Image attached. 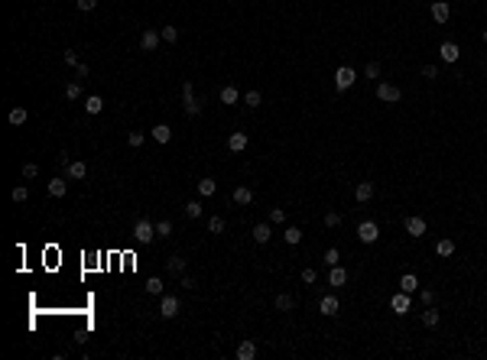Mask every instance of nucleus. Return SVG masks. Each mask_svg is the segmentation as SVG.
I'll use <instances>...</instances> for the list:
<instances>
[{
    "mask_svg": "<svg viewBox=\"0 0 487 360\" xmlns=\"http://www.w3.org/2000/svg\"><path fill=\"white\" fill-rule=\"evenodd\" d=\"M182 107H185L189 117H198L201 114V101L195 98V85L192 81H182Z\"/></svg>",
    "mask_w": 487,
    "mask_h": 360,
    "instance_id": "obj_1",
    "label": "nucleus"
},
{
    "mask_svg": "<svg viewBox=\"0 0 487 360\" xmlns=\"http://www.w3.org/2000/svg\"><path fill=\"white\" fill-rule=\"evenodd\" d=\"M156 237V224H149L146 217H140V221L134 224V240L137 243H149Z\"/></svg>",
    "mask_w": 487,
    "mask_h": 360,
    "instance_id": "obj_2",
    "label": "nucleus"
},
{
    "mask_svg": "<svg viewBox=\"0 0 487 360\" xmlns=\"http://www.w3.org/2000/svg\"><path fill=\"white\" fill-rule=\"evenodd\" d=\"M354 81H357V72H354L351 65H341L338 72H335V88H338V91H348Z\"/></svg>",
    "mask_w": 487,
    "mask_h": 360,
    "instance_id": "obj_3",
    "label": "nucleus"
},
{
    "mask_svg": "<svg viewBox=\"0 0 487 360\" xmlns=\"http://www.w3.org/2000/svg\"><path fill=\"white\" fill-rule=\"evenodd\" d=\"M377 98L383 101V104H396V101L403 98V91H400L396 85H390V81H380V85H377Z\"/></svg>",
    "mask_w": 487,
    "mask_h": 360,
    "instance_id": "obj_4",
    "label": "nucleus"
},
{
    "mask_svg": "<svg viewBox=\"0 0 487 360\" xmlns=\"http://www.w3.org/2000/svg\"><path fill=\"white\" fill-rule=\"evenodd\" d=\"M179 309H182V302L175 295H163V302H159V315H163V318H175Z\"/></svg>",
    "mask_w": 487,
    "mask_h": 360,
    "instance_id": "obj_5",
    "label": "nucleus"
},
{
    "mask_svg": "<svg viewBox=\"0 0 487 360\" xmlns=\"http://www.w3.org/2000/svg\"><path fill=\"white\" fill-rule=\"evenodd\" d=\"M377 237H380V227H377L374 221H364V224L357 227V240H361V243H374Z\"/></svg>",
    "mask_w": 487,
    "mask_h": 360,
    "instance_id": "obj_6",
    "label": "nucleus"
},
{
    "mask_svg": "<svg viewBox=\"0 0 487 360\" xmlns=\"http://www.w3.org/2000/svg\"><path fill=\"white\" fill-rule=\"evenodd\" d=\"M159 42H163V36H159V30H146L143 36H140V49L143 52H156Z\"/></svg>",
    "mask_w": 487,
    "mask_h": 360,
    "instance_id": "obj_7",
    "label": "nucleus"
},
{
    "mask_svg": "<svg viewBox=\"0 0 487 360\" xmlns=\"http://www.w3.org/2000/svg\"><path fill=\"white\" fill-rule=\"evenodd\" d=\"M429 13H432V20L435 23H445L448 16H451V7L445 4V0H432V7H429Z\"/></svg>",
    "mask_w": 487,
    "mask_h": 360,
    "instance_id": "obj_8",
    "label": "nucleus"
},
{
    "mask_svg": "<svg viewBox=\"0 0 487 360\" xmlns=\"http://www.w3.org/2000/svg\"><path fill=\"white\" fill-rule=\"evenodd\" d=\"M390 309H393V315H406V312H409V292H403V289H400V292L390 298Z\"/></svg>",
    "mask_w": 487,
    "mask_h": 360,
    "instance_id": "obj_9",
    "label": "nucleus"
},
{
    "mask_svg": "<svg viewBox=\"0 0 487 360\" xmlns=\"http://www.w3.org/2000/svg\"><path fill=\"white\" fill-rule=\"evenodd\" d=\"M403 227H406V234H409V237H422V234H426V221H422V217H416V214L406 217Z\"/></svg>",
    "mask_w": 487,
    "mask_h": 360,
    "instance_id": "obj_10",
    "label": "nucleus"
},
{
    "mask_svg": "<svg viewBox=\"0 0 487 360\" xmlns=\"http://www.w3.org/2000/svg\"><path fill=\"white\" fill-rule=\"evenodd\" d=\"M439 56H442V62H448V65H451V62H458L462 49H458L455 42H442V46H439Z\"/></svg>",
    "mask_w": 487,
    "mask_h": 360,
    "instance_id": "obj_11",
    "label": "nucleus"
},
{
    "mask_svg": "<svg viewBox=\"0 0 487 360\" xmlns=\"http://www.w3.org/2000/svg\"><path fill=\"white\" fill-rule=\"evenodd\" d=\"M338 309H341V305H338V298H335V295H322V302H318V312H322V315L335 318V315H338Z\"/></svg>",
    "mask_w": 487,
    "mask_h": 360,
    "instance_id": "obj_12",
    "label": "nucleus"
},
{
    "mask_svg": "<svg viewBox=\"0 0 487 360\" xmlns=\"http://www.w3.org/2000/svg\"><path fill=\"white\" fill-rule=\"evenodd\" d=\"M354 198H357L361 205L370 201V198H374V182H357V185H354Z\"/></svg>",
    "mask_w": 487,
    "mask_h": 360,
    "instance_id": "obj_13",
    "label": "nucleus"
},
{
    "mask_svg": "<svg viewBox=\"0 0 487 360\" xmlns=\"http://www.w3.org/2000/svg\"><path fill=\"white\" fill-rule=\"evenodd\" d=\"M257 357V344L250 338H244L241 344H237V360H253Z\"/></svg>",
    "mask_w": 487,
    "mask_h": 360,
    "instance_id": "obj_14",
    "label": "nucleus"
},
{
    "mask_svg": "<svg viewBox=\"0 0 487 360\" xmlns=\"http://www.w3.org/2000/svg\"><path fill=\"white\" fill-rule=\"evenodd\" d=\"M149 136H153L156 143H169V140H172V127L169 124H156L153 130H149Z\"/></svg>",
    "mask_w": 487,
    "mask_h": 360,
    "instance_id": "obj_15",
    "label": "nucleus"
},
{
    "mask_svg": "<svg viewBox=\"0 0 487 360\" xmlns=\"http://www.w3.org/2000/svg\"><path fill=\"white\" fill-rule=\"evenodd\" d=\"M227 149H231V153H244V149H247V133H241V130L231 133V136H227Z\"/></svg>",
    "mask_w": 487,
    "mask_h": 360,
    "instance_id": "obj_16",
    "label": "nucleus"
},
{
    "mask_svg": "<svg viewBox=\"0 0 487 360\" xmlns=\"http://www.w3.org/2000/svg\"><path fill=\"white\" fill-rule=\"evenodd\" d=\"M218 98H221V104H237V101H241V91H237L234 85H224L218 91Z\"/></svg>",
    "mask_w": 487,
    "mask_h": 360,
    "instance_id": "obj_17",
    "label": "nucleus"
},
{
    "mask_svg": "<svg viewBox=\"0 0 487 360\" xmlns=\"http://www.w3.org/2000/svg\"><path fill=\"white\" fill-rule=\"evenodd\" d=\"M65 175H68V179H75V182H78V179H85V175H88V165L75 159V162H68V165H65Z\"/></svg>",
    "mask_w": 487,
    "mask_h": 360,
    "instance_id": "obj_18",
    "label": "nucleus"
},
{
    "mask_svg": "<svg viewBox=\"0 0 487 360\" xmlns=\"http://www.w3.org/2000/svg\"><path fill=\"white\" fill-rule=\"evenodd\" d=\"M344 283H348V269L328 266V286H344Z\"/></svg>",
    "mask_w": 487,
    "mask_h": 360,
    "instance_id": "obj_19",
    "label": "nucleus"
},
{
    "mask_svg": "<svg viewBox=\"0 0 487 360\" xmlns=\"http://www.w3.org/2000/svg\"><path fill=\"white\" fill-rule=\"evenodd\" d=\"M270 237H273V227L270 224H253V240L257 243H270Z\"/></svg>",
    "mask_w": 487,
    "mask_h": 360,
    "instance_id": "obj_20",
    "label": "nucleus"
},
{
    "mask_svg": "<svg viewBox=\"0 0 487 360\" xmlns=\"http://www.w3.org/2000/svg\"><path fill=\"white\" fill-rule=\"evenodd\" d=\"M400 289L413 295L416 289H419V279H416V273H403V276H400Z\"/></svg>",
    "mask_w": 487,
    "mask_h": 360,
    "instance_id": "obj_21",
    "label": "nucleus"
},
{
    "mask_svg": "<svg viewBox=\"0 0 487 360\" xmlns=\"http://www.w3.org/2000/svg\"><path fill=\"white\" fill-rule=\"evenodd\" d=\"M166 269L175 276V273H185V257H179V253H172L169 260H166Z\"/></svg>",
    "mask_w": 487,
    "mask_h": 360,
    "instance_id": "obj_22",
    "label": "nucleus"
},
{
    "mask_svg": "<svg viewBox=\"0 0 487 360\" xmlns=\"http://www.w3.org/2000/svg\"><path fill=\"white\" fill-rule=\"evenodd\" d=\"M215 191H218V182H215V179H201V182H198V195H201V198H211Z\"/></svg>",
    "mask_w": 487,
    "mask_h": 360,
    "instance_id": "obj_23",
    "label": "nucleus"
},
{
    "mask_svg": "<svg viewBox=\"0 0 487 360\" xmlns=\"http://www.w3.org/2000/svg\"><path fill=\"white\" fill-rule=\"evenodd\" d=\"M435 253H439V257H451V253H455V240H448V237L435 240Z\"/></svg>",
    "mask_w": 487,
    "mask_h": 360,
    "instance_id": "obj_24",
    "label": "nucleus"
},
{
    "mask_svg": "<svg viewBox=\"0 0 487 360\" xmlns=\"http://www.w3.org/2000/svg\"><path fill=\"white\" fill-rule=\"evenodd\" d=\"M234 201H237V205H253V191L247 188V185L234 188Z\"/></svg>",
    "mask_w": 487,
    "mask_h": 360,
    "instance_id": "obj_25",
    "label": "nucleus"
},
{
    "mask_svg": "<svg viewBox=\"0 0 487 360\" xmlns=\"http://www.w3.org/2000/svg\"><path fill=\"white\" fill-rule=\"evenodd\" d=\"M276 309L279 312H292V309H296V298H292L289 292H279L276 295Z\"/></svg>",
    "mask_w": 487,
    "mask_h": 360,
    "instance_id": "obj_26",
    "label": "nucleus"
},
{
    "mask_svg": "<svg viewBox=\"0 0 487 360\" xmlns=\"http://www.w3.org/2000/svg\"><path fill=\"white\" fill-rule=\"evenodd\" d=\"M7 120H10L13 127H23L26 120H30V114H26V107H13V110H10V117H7Z\"/></svg>",
    "mask_w": 487,
    "mask_h": 360,
    "instance_id": "obj_27",
    "label": "nucleus"
},
{
    "mask_svg": "<svg viewBox=\"0 0 487 360\" xmlns=\"http://www.w3.org/2000/svg\"><path fill=\"white\" fill-rule=\"evenodd\" d=\"M182 211H185V217L198 221V217H201V201H185V205H182Z\"/></svg>",
    "mask_w": 487,
    "mask_h": 360,
    "instance_id": "obj_28",
    "label": "nucleus"
},
{
    "mask_svg": "<svg viewBox=\"0 0 487 360\" xmlns=\"http://www.w3.org/2000/svg\"><path fill=\"white\" fill-rule=\"evenodd\" d=\"M65 191H68L65 179H52V182H49V195H52V198H62V195H65Z\"/></svg>",
    "mask_w": 487,
    "mask_h": 360,
    "instance_id": "obj_29",
    "label": "nucleus"
},
{
    "mask_svg": "<svg viewBox=\"0 0 487 360\" xmlns=\"http://www.w3.org/2000/svg\"><path fill=\"white\" fill-rule=\"evenodd\" d=\"M439 318H442V315H439L435 309H432V305H429L426 312H422V324H426V328H435V324H439Z\"/></svg>",
    "mask_w": 487,
    "mask_h": 360,
    "instance_id": "obj_30",
    "label": "nucleus"
},
{
    "mask_svg": "<svg viewBox=\"0 0 487 360\" xmlns=\"http://www.w3.org/2000/svg\"><path fill=\"white\" fill-rule=\"evenodd\" d=\"M85 110H88V114H101V110H104V101L97 98V94H91V98L85 101Z\"/></svg>",
    "mask_w": 487,
    "mask_h": 360,
    "instance_id": "obj_31",
    "label": "nucleus"
},
{
    "mask_svg": "<svg viewBox=\"0 0 487 360\" xmlns=\"http://www.w3.org/2000/svg\"><path fill=\"white\" fill-rule=\"evenodd\" d=\"M146 292H149V295H163V279H159V276H149V279H146Z\"/></svg>",
    "mask_w": 487,
    "mask_h": 360,
    "instance_id": "obj_32",
    "label": "nucleus"
},
{
    "mask_svg": "<svg viewBox=\"0 0 487 360\" xmlns=\"http://www.w3.org/2000/svg\"><path fill=\"white\" fill-rule=\"evenodd\" d=\"M283 237H286V243H292V247H296V243L302 240V231H299V227H286V231H283Z\"/></svg>",
    "mask_w": 487,
    "mask_h": 360,
    "instance_id": "obj_33",
    "label": "nucleus"
},
{
    "mask_svg": "<svg viewBox=\"0 0 487 360\" xmlns=\"http://www.w3.org/2000/svg\"><path fill=\"white\" fill-rule=\"evenodd\" d=\"M65 98H68V101H78V98H82V85H78V81H68V85H65Z\"/></svg>",
    "mask_w": 487,
    "mask_h": 360,
    "instance_id": "obj_34",
    "label": "nucleus"
},
{
    "mask_svg": "<svg viewBox=\"0 0 487 360\" xmlns=\"http://www.w3.org/2000/svg\"><path fill=\"white\" fill-rule=\"evenodd\" d=\"M322 260H325V266H338V260H341L338 247H328V250H325V257H322Z\"/></svg>",
    "mask_w": 487,
    "mask_h": 360,
    "instance_id": "obj_35",
    "label": "nucleus"
},
{
    "mask_svg": "<svg viewBox=\"0 0 487 360\" xmlns=\"http://www.w3.org/2000/svg\"><path fill=\"white\" fill-rule=\"evenodd\" d=\"M159 36H163V42H175V39H179V30H175V26H163Z\"/></svg>",
    "mask_w": 487,
    "mask_h": 360,
    "instance_id": "obj_36",
    "label": "nucleus"
},
{
    "mask_svg": "<svg viewBox=\"0 0 487 360\" xmlns=\"http://www.w3.org/2000/svg\"><path fill=\"white\" fill-rule=\"evenodd\" d=\"M208 231L211 234H224V217H218V214L208 217Z\"/></svg>",
    "mask_w": 487,
    "mask_h": 360,
    "instance_id": "obj_37",
    "label": "nucleus"
},
{
    "mask_svg": "<svg viewBox=\"0 0 487 360\" xmlns=\"http://www.w3.org/2000/svg\"><path fill=\"white\" fill-rule=\"evenodd\" d=\"M143 140H146L143 130H130V133H127V143L130 146H143Z\"/></svg>",
    "mask_w": 487,
    "mask_h": 360,
    "instance_id": "obj_38",
    "label": "nucleus"
},
{
    "mask_svg": "<svg viewBox=\"0 0 487 360\" xmlns=\"http://www.w3.org/2000/svg\"><path fill=\"white\" fill-rule=\"evenodd\" d=\"M244 104H250V107H260V104H263V94H260V91H247V94H244Z\"/></svg>",
    "mask_w": 487,
    "mask_h": 360,
    "instance_id": "obj_39",
    "label": "nucleus"
},
{
    "mask_svg": "<svg viewBox=\"0 0 487 360\" xmlns=\"http://www.w3.org/2000/svg\"><path fill=\"white\" fill-rule=\"evenodd\" d=\"M270 224H286V211H283V208H273V211H270Z\"/></svg>",
    "mask_w": 487,
    "mask_h": 360,
    "instance_id": "obj_40",
    "label": "nucleus"
},
{
    "mask_svg": "<svg viewBox=\"0 0 487 360\" xmlns=\"http://www.w3.org/2000/svg\"><path fill=\"white\" fill-rule=\"evenodd\" d=\"M26 198H30V188H26V185H16V188H13V201L20 205V201H26Z\"/></svg>",
    "mask_w": 487,
    "mask_h": 360,
    "instance_id": "obj_41",
    "label": "nucleus"
},
{
    "mask_svg": "<svg viewBox=\"0 0 487 360\" xmlns=\"http://www.w3.org/2000/svg\"><path fill=\"white\" fill-rule=\"evenodd\" d=\"M322 221H325V227H338V224H341V214H338V211H328Z\"/></svg>",
    "mask_w": 487,
    "mask_h": 360,
    "instance_id": "obj_42",
    "label": "nucleus"
},
{
    "mask_svg": "<svg viewBox=\"0 0 487 360\" xmlns=\"http://www.w3.org/2000/svg\"><path fill=\"white\" fill-rule=\"evenodd\" d=\"M36 175H39V165L36 162H26L23 165V179H36Z\"/></svg>",
    "mask_w": 487,
    "mask_h": 360,
    "instance_id": "obj_43",
    "label": "nucleus"
},
{
    "mask_svg": "<svg viewBox=\"0 0 487 360\" xmlns=\"http://www.w3.org/2000/svg\"><path fill=\"white\" fill-rule=\"evenodd\" d=\"M169 234H172V224L169 221H159L156 224V237H169Z\"/></svg>",
    "mask_w": 487,
    "mask_h": 360,
    "instance_id": "obj_44",
    "label": "nucleus"
},
{
    "mask_svg": "<svg viewBox=\"0 0 487 360\" xmlns=\"http://www.w3.org/2000/svg\"><path fill=\"white\" fill-rule=\"evenodd\" d=\"M315 279H318V273H315L312 266H305V269H302V283H305V286H312Z\"/></svg>",
    "mask_w": 487,
    "mask_h": 360,
    "instance_id": "obj_45",
    "label": "nucleus"
},
{
    "mask_svg": "<svg viewBox=\"0 0 487 360\" xmlns=\"http://www.w3.org/2000/svg\"><path fill=\"white\" fill-rule=\"evenodd\" d=\"M364 75H367V78H380V62H367Z\"/></svg>",
    "mask_w": 487,
    "mask_h": 360,
    "instance_id": "obj_46",
    "label": "nucleus"
},
{
    "mask_svg": "<svg viewBox=\"0 0 487 360\" xmlns=\"http://www.w3.org/2000/svg\"><path fill=\"white\" fill-rule=\"evenodd\" d=\"M62 59H65V65H72V68H78V65H82V62H78V52H72V49H68Z\"/></svg>",
    "mask_w": 487,
    "mask_h": 360,
    "instance_id": "obj_47",
    "label": "nucleus"
},
{
    "mask_svg": "<svg viewBox=\"0 0 487 360\" xmlns=\"http://www.w3.org/2000/svg\"><path fill=\"white\" fill-rule=\"evenodd\" d=\"M419 298H422L426 305H432V302H435V292H432V289H422V292H419Z\"/></svg>",
    "mask_w": 487,
    "mask_h": 360,
    "instance_id": "obj_48",
    "label": "nucleus"
},
{
    "mask_svg": "<svg viewBox=\"0 0 487 360\" xmlns=\"http://www.w3.org/2000/svg\"><path fill=\"white\" fill-rule=\"evenodd\" d=\"M179 286H182V289H195L198 283H195V276H182V279H179Z\"/></svg>",
    "mask_w": 487,
    "mask_h": 360,
    "instance_id": "obj_49",
    "label": "nucleus"
},
{
    "mask_svg": "<svg viewBox=\"0 0 487 360\" xmlns=\"http://www.w3.org/2000/svg\"><path fill=\"white\" fill-rule=\"evenodd\" d=\"M97 0H78V10H94Z\"/></svg>",
    "mask_w": 487,
    "mask_h": 360,
    "instance_id": "obj_50",
    "label": "nucleus"
},
{
    "mask_svg": "<svg viewBox=\"0 0 487 360\" xmlns=\"http://www.w3.org/2000/svg\"><path fill=\"white\" fill-rule=\"evenodd\" d=\"M422 75H426V78H439V72H435V65H426V68H422Z\"/></svg>",
    "mask_w": 487,
    "mask_h": 360,
    "instance_id": "obj_51",
    "label": "nucleus"
},
{
    "mask_svg": "<svg viewBox=\"0 0 487 360\" xmlns=\"http://www.w3.org/2000/svg\"><path fill=\"white\" fill-rule=\"evenodd\" d=\"M75 72H78V78H88V72H91V68H88V65L82 62V65H78V68H75Z\"/></svg>",
    "mask_w": 487,
    "mask_h": 360,
    "instance_id": "obj_52",
    "label": "nucleus"
},
{
    "mask_svg": "<svg viewBox=\"0 0 487 360\" xmlns=\"http://www.w3.org/2000/svg\"><path fill=\"white\" fill-rule=\"evenodd\" d=\"M484 42H487V30H484Z\"/></svg>",
    "mask_w": 487,
    "mask_h": 360,
    "instance_id": "obj_53",
    "label": "nucleus"
}]
</instances>
